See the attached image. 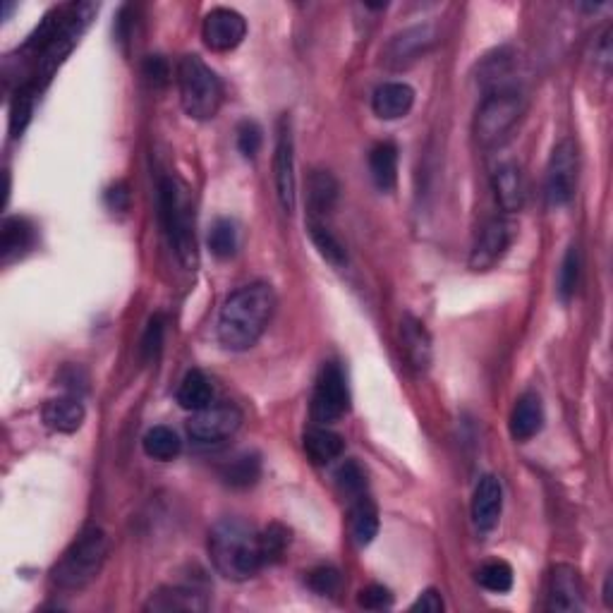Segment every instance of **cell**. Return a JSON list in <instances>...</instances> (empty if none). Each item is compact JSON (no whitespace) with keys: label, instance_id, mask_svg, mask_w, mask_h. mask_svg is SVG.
Returning <instances> with one entry per match:
<instances>
[{"label":"cell","instance_id":"cell-1","mask_svg":"<svg viewBox=\"0 0 613 613\" xmlns=\"http://www.w3.org/2000/svg\"><path fill=\"white\" fill-rule=\"evenodd\" d=\"M276 312V293L269 283H250L235 290L221 307L218 341L223 348L242 352L257 345Z\"/></svg>","mask_w":613,"mask_h":613},{"label":"cell","instance_id":"cell-2","mask_svg":"<svg viewBox=\"0 0 613 613\" xmlns=\"http://www.w3.org/2000/svg\"><path fill=\"white\" fill-rule=\"evenodd\" d=\"M209 554L218 573L233 582H245L262 570L264 556L259 532L238 518H226L209 534Z\"/></svg>","mask_w":613,"mask_h":613},{"label":"cell","instance_id":"cell-3","mask_svg":"<svg viewBox=\"0 0 613 613\" xmlns=\"http://www.w3.org/2000/svg\"><path fill=\"white\" fill-rule=\"evenodd\" d=\"M159 211L168 242L185 269L197 266V238H194V211L187 187L178 178H163L159 185Z\"/></svg>","mask_w":613,"mask_h":613},{"label":"cell","instance_id":"cell-4","mask_svg":"<svg viewBox=\"0 0 613 613\" xmlns=\"http://www.w3.org/2000/svg\"><path fill=\"white\" fill-rule=\"evenodd\" d=\"M108 556V537L101 527H87L53 568V582L60 590H84L99 578Z\"/></svg>","mask_w":613,"mask_h":613},{"label":"cell","instance_id":"cell-5","mask_svg":"<svg viewBox=\"0 0 613 613\" xmlns=\"http://www.w3.org/2000/svg\"><path fill=\"white\" fill-rule=\"evenodd\" d=\"M178 87L185 113L194 120L216 118L223 103V87L216 72L199 56H182L178 63Z\"/></svg>","mask_w":613,"mask_h":613},{"label":"cell","instance_id":"cell-6","mask_svg":"<svg viewBox=\"0 0 613 613\" xmlns=\"http://www.w3.org/2000/svg\"><path fill=\"white\" fill-rule=\"evenodd\" d=\"M523 113L525 101L518 89L494 91L484 96L475 118V139L479 147H494L501 139H506L508 132L523 118Z\"/></svg>","mask_w":613,"mask_h":613},{"label":"cell","instance_id":"cell-7","mask_svg":"<svg viewBox=\"0 0 613 613\" xmlns=\"http://www.w3.org/2000/svg\"><path fill=\"white\" fill-rule=\"evenodd\" d=\"M242 424V412L233 403H218L194 412L187 422V436L194 446H216L230 439Z\"/></svg>","mask_w":613,"mask_h":613},{"label":"cell","instance_id":"cell-8","mask_svg":"<svg viewBox=\"0 0 613 613\" xmlns=\"http://www.w3.org/2000/svg\"><path fill=\"white\" fill-rule=\"evenodd\" d=\"M578 147L573 139H563L551 151L549 168H546V202L549 206H566L573 199L578 187Z\"/></svg>","mask_w":613,"mask_h":613},{"label":"cell","instance_id":"cell-9","mask_svg":"<svg viewBox=\"0 0 613 613\" xmlns=\"http://www.w3.org/2000/svg\"><path fill=\"white\" fill-rule=\"evenodd\" d=\"M350 408V393L345 384L343 369L336 362L321 367L312 396V420L317 424H329L341 420Z\"/></svg>","mask_w":613,"mask_h":613},{"label":"cell","instance_id":"cell-10","mask_svg":"<svg viewBox=\"0 0 613 613\" xmlns=\"http://www.w3.org/2000/svg\"><path fill=\"white\" fill-rule=\"evenodd\" d=\"M436 44V32L432 24H417V27H408L403 32L388 39V44L381 51V63L388 70H405L412 63H417L422 56H427Z\"/></svg>","mask_w":613,"mask_h":613},{"label":"cell","instance_id":"cell-11","mask_svg":"<svg viewBox=\"0 0 613 613\" xmlns=\"http://www.w3.org/2000/svg\"><path fill=\"white\" fill-rule=\"evenodd\" d=\"M515 240V223L506 216L489 218L479 230L475 247L470 252V269L472 271H489L501 262L503 254Z\"/></svg>","mask_w":613,"mask_h":613},{"label":"cell","instance_id":"cell-12","mask_svg":"<svg viewBox=\"0 0 613 613\" xmlns=\"http://www.w3.org/2000/svg\"><path fill=\"white\" fill-rule=\"evenodd\" d=\"M273 178H276V194L281 209L285 214L295 211V142L293 130H290V118L283 115L278 123V139H276V154H273Z\"/></svg>","mask_w":613,"mask_h":613},{"label":"cell","instance_id":"cell-13","mask_svg":"<svg viewBox=\"0 0 613 613\" xmlns=\"http://www.w3.org/2000/svg\"><path fill=\"white\" fill-rule=\"evenodd\" d=\"M247 34V22L240 12L230 8H216L204 17V44L216 53H228L242 44Z\"/></svg>","mask_w":613,"mask_h":613},{"label":"cell","instance_id":"cell-14","mask_svg":"<svg viewBox=\"0 0 613 613\" xmlns=\"http://www.w3.org/2000/svg\"><path fill=\"white\" fill-rule=\"evenodd\" d=\"M582 582L578 570L568 563H558L551 570L549 578V594H546V609L573 613L582 609Z\"/></svg>","mask_w":613,"mask_h":613},{"label":"cell","instance_id":"cell-15","mask_svg":"<svg viewBox=\"0 0 613 613\" xmlns=\"http://www.w3.org/2000/svg\"><path fill=\"white\" fill-rule=\"evenodd\" d=\"M503 511V489L496 477L479 479L475 496H472V523L482 534H487L499 525Z\"/></svg>","mask_w":613,"mask_h":613},{"label":"cell","instance_id":"cell-16","mask_svg":"<svg viewBox=\"0 0 613 613\" xmlns=\"http://www.w3.org/2000/svg\"><path fill=\"white\" fill-rule=\"evenodd\" d=\"M400 343H403L405 360L415 372H427L432 367V336H429L427 326L412 314H405L400 319Z\"/></svg>","mask_w":613,"mask_h":613},{"label":"cell","instance_id":"cell-17","mask_svg":"<svg viewBox=\"0 0 613 613\" xmlns=\"http://www.w3.org/2000/svg\"><path fill=\"white\" fill-rule=\"evenodd\" d=\"M209 609V599L202 590L190 585H171L161 587L149 597L144 604V611L154 613H171V611H206Z\"/></svg>","mask_w":613,"mask_h":613},{"label":"cell","instance_id":"cell-18","mask_svg":"<svg viewBox=\"0 0 613 613\" xmlns=\"http://www.w3.org/2000/svg\"><path fill=\"white\" fill-rule=\"evenodd\" d=\"M338 197H341V185L331 171H312L307 178V209L309 218L331 214L336 209Z\"/></svg>","mask_w":613,"mask_h":613},{"label":"cell","instance_id":"cell-19","mask_svg":"<svg viewBox=\"0 0 613 613\" xmlns=\"http://www.w3.org/2000/svg\"><path fill=\"white\" fill-rule=\"evenodd\" d=\"M544 427V408L542 398L537 393L527 391L515 400V408L511 412V436L515 441H530L542 432Z\"/></svg>","mask_w":613,"mask_h":613},{"label":"cell","instance_id":"cell-20","mask_svg":"<svg viewBox=\"0 0 613 613\" xmlns=\"http://www.w3.org/2000/svg\"><path fill=\"white\" fill-rule=\"evenodd\" d=\"M496 202L506 214H515L525 204V175L518 163H503L494 173Z\"/></svg>","mask_w":613,"mask_h":613},{"label":"cell","instance_id":"cell-21","mask_svg":"<svg viewBox=\"0 0 613 613\" xmlns=\"http://www.w3.org/2000/svg\"><path fill=\"white\" fill-rule=\"evenodd\" d=\"M412 103H415V91L405 82H386L374 91L372 108L379 118L398 120L410 113Z\"/></svg>","mask_w":613,"mask_h":613},{"label":"cell","instance_id":"cell-22","mask_svg":"<svg viewBox=\"0 0 613 613\" xmlns=\"http://www.w3.org/2000/svg\"><path fill=\"white\" fill-rule=\"evenodd\" d=\"M41 415H44V424L48 429L60 434H72L82 427L84 405L80 403V398L63 396L56 400H48Z\"/></svg>","mask_w":613,"mask_h":613},{"label":"cell","instance_id":"cell-23","mask_svg":"<svg viewBox=\"0 0 613 613\" xmlns=\"http://www.w3.org/2000/svg\"><path fill=\"white\" fill-rule=\"evenodd\" d=\"M302 446H305L307 458L312 460L314 465L331 463V460L341 458L345 451L343 436L331 432V429H326V427L307 429L305 439H302Z\"/></svg>","mask_w":613,"mask_h":613},{"label":"cell","instance_id":"cell-24","mask_svg":"<svg viewBox=\"0 0 613 613\" xmlns=\"http://www.w3.org/2000/svg\"><path fill=\"white\" fill-rule=\"evenodd\" d=\"M369 173L381 192H391L398 182V147L381 142L369 151Z\"/></svg>","mask_w":613,"mask_h":613},{"label":"cell","instance_id":"cell-25","mask_svg":"<svg viewBox=\"0 0 613 613\" xmlns=\"http://www.w3.org/2000/svg\"><path fill=\"white\" fill-rule=\"evenodd\" d=\"M223 484L230 489H250L262 477V460L257 453H240L230 458L226 465L218 470Z\"/></svg>","mask_w":613,"mask_h":613},{"label":"cell","instance_id":"cell-26","mask_svg":"<svg viewBox=\"0 0 613 613\" xmlns=\"http://www.w3.org/2000/svg\"><path fill=\"white\" fill-rule=\"evenodd\" d=\"M379 532V513H376L374 501L369 496H360L352 503L350 511V534L357 546H367L374 542Z\"/></svg>","mask_w":613,"mask_h":613},{"label":"cell","instance_id":"cell-27","mask_svg":"<svg viewBox=\"0 0 613 613\" xmlns=\"http://www.w3.org/2000/svg\"><path fill=\"white\" fill-rule=\"evenodd\" d=\"M211 400H214V386L206 376L199 372V369H192V372L185 374V379L180 381L178 388V403L182 410H192L199 412L204 408H209Z\"/></svg>","mask_w":613,"mask_h":613},{"label":"cell","instance_id":"cell-28","mask_svg":"<svg viewBox=\"0 0 613 613\" xmlns=\"http://www.w3.org/2000/svg\"><path fill=\"white\" fill-rule=\"evenodd\" d=\"M34 245V228L29 226L24 218H5L3 230H0V252H3V259L17 257L24 250Z\"/></svg>","mask_w":613,"mask_h":613},{"label":"cell","instance_id":"cell-29","mask_svg":"<svg viewBox=\"0 0 613 613\" xmlns=\"http://www.w3.org/2000/svg\"><path fill=\"white\" fill-rule=\"evenodd\" d=\"M307 228H309V238H312L314 247H317L319 254L326 259V262L338 266V269L348 264V254H345V247L341 245V240H338L336 235H333L331 230L324 226V223L317 221V218H309Z\"/></svg>","mask_w":613,"mask_h":613},{"label":"cell","instance_id":"cell-30","mask_svg":"<svg viewBox=\"0 0 613 613\" xmlns=\"http://www.w3.org/2000/svg\"><path fill=\"white\" fill-rule=\"evenodd\" d=\"M142 443H144V453H147L149 458L161 460V463H168V460L178 458L182 448L180 436L175 434L171 427L149 429Z\"/></svg>","mask_w":613,"mask_h":613},{"label":"cell","instance_id":"cell-31","mask_svg":"<svg viewBox=\"0 0 613 613\" xmlns=\"http://www.w3.org/2000/svg\"><path fill=\"white\" fill-rule=\"evenodd\" d=\"M238 226L230 218H218L209 233V250L218 259H230L238 252Z\"/></svg>","mask_w":613,"mask_h":613},{"label":"cell","instance_id":"cell-32","mask_svg":"<svg viewBox=\"0 0 613 613\" xmlns=\"http://www.w3.org/2000/svg\"><path fill=\"white\" fill-rule=\"evenodd\" d=\"M477 582L484 590L506 594L513 587V568L506 561H489L477 570Z\"/></svg>","mask_w":613,"mask_h":613},{"label":"cell","instance_id":"cell-33","mask_svg":"<svg viewBox=\"0 0 613 613\" xmlns=\"http://www.w3.org/2000/svg\"><path fill=\"white\" fill-rule=\"evenodd\" d=\"M580 273H582V257L578 247H570L563 257L561 271H558V295L563 302H568L570 297H575L580 285Z\"/></svg>","mask_w":613,"mask_h":613},{"label":"cell","instance_id":"cell-34","mask_svg":"<svg viewBox=\"0 0 613 613\" xmlns=\"http://www.w3.org/2000/svg\"><path fill=\"white\" fill-rule=\"evenodd\" d=\"M288 544H290V530L281 523H273L266 527V530L259 532V546H262V556L266 566H269V563H276L278 558L285 554Z\"/></svg>","mask_w":613,"mask_h":613},{"label":"cell","instance_id":"cell-35","mask_svg":"<svg viewBox=\"0 0 613 613\" xmlns=\"http://www.w3.org/2000/svg\"><path fill=\"white\" fill-rule=\"evenodd\" d=\"M336 484L345 496H350V499L367 496L364 494V491H367V472H364L362 465L355 463V460H348V463H343L341 467H338Z\"/></svg>","mask_w":613,"mask_h":613},{"label":"cell","instance_id":"cell-36","mask_svg":"<svg viewBox=\"0 0 613 613\" xmlns=\"http://www.w3.org/2000/svg\"><path fill=\"white\" fill-rule=\"evenodd\" d=\"M34 84L32 87H22L20 91H17L15 101H12V111H10V132L12 135H22V130L27 127L29 118H32V111H34Z\"/></svg>","mask_w":613,"mask_h":613},{"label":"cell","instance_id":"cell-37","mask_svg":"<svg viewBox=\"0 0 613 613\" xmlns=\"http://www.w3.org/2000/svg\"><path fill=\"white\" fill-rule=\"evenodd\" d=\"M163 336H166V319L161 314H154L149 319L147 331L142 336V360L154 362L163 348Z\"/></svg>","mask_w":613,"mask_h":613},{"label":"cell","instance_id":"cell-38","mask_svg":"<svg viewBox=\"0 0 613 613\" xmlns=\"http://www.w3.org/2000/svg\"><path fill=\"white\" fill-rule=\"evenodd\" d=\"M307 585L309 590L321 594V597H333L338 587H341V573L333 566H319L309 573Z\"/></svg>","mask_w":613,"mask_h":613},{"label":"cell","instance_id":"cell-39","mask_svg":"<svg viewBox=\"0 0 613 613\" xmlns=\"http://www.w3.org/2000/svg\"><path fill=\"white\" fill-rule=\"evenodd\" d=\"M264 142V132L254 120H242L238 125V149L245 159H254L262 149Z\"/></svg>","mask_w":613,"mask_h":613},{"label":"cell","instance_id":"cell-40","mask_svg":"<svg viewBox=\"0 0 613 613\" xmlns=\"http://www.w3.org/2000/svg\"><path fill=\"white\" fill-rule=\"evenodd\" d=\"M357 604H360L362 609H367V611H384V609H391V606H393V594L384 585H369L360 592V597H357Z\"/></svg>","mask_w":613,"mask_h":613},{"label":"cell","instance_id":"cell-41","mask_svg":"<svg viewBox=\"0 0 613 613\" xmlns=\"http://www.w3.org/2000/svg\"><path fill=\"white\" fill-rule=\"evenodd\" d=\"M142 75L147 77V82L154 89L166 87V84L171 82V68H168L166 58H161V56H149L147 60H144Z\"/></svg>","mask_w":613,"mask_h":613},{"label":"cell","instance_id":"cell-42","mask_svg":"<svg viewBox=\"0 0 613 613\" xmlns=\"http://www.w3.org/2000/svg\"><path fill=\"white\" fill-rule=\"evenodd\" d=\"M410 611H424V613H441L443 611V599L436 590H424L415 604L410 606Z\"/></svg>","mask_w":613,"mask_h":613},{"label":"cell","instance_id":"cell-43","mask_svg":"<svg viewBox=\"0 0 613 613\" xmlns=\"http://www.w3.org/2000/svg\"><path fill=\"white\" fill-rule=\"evenodd\" d=\"M106 202L113 211H125L127 206H130V192H127L125 182H118V185H113L111 190L106 192Z\"/></svg>","mask_w":613,"mask_h":613},{"label":"cell","instance_id":"cell-44","mask_svg":"<svg viewBox=\"0 0 613 613\" xmlns=\"http://www.w3.org/2000/svg\"><path fill=\"white\" fill-rule=\"evenodd\" d=\"M611 580H613V578L609 575V578H606V585H604V599H606V606H609V609L613 606V599H611Z\"/></svg>","mask_w":613,"mask_h":613}]
</instances>
